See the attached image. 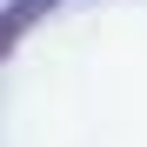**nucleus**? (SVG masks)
<instances>
[{"mask_svg": "<svg viewBox=\"0 0 147 147\" xmlns=\"http://www.w3.org/2000/svg\"><path fill=\"white\" fill-rule=\"evenodd\" d=\"M67 0H0V60H13V47L27 40L47 13H60Z\"/></svg>", "mask_w": 147, "mask_h": 147, "instance_id": "1", "label": "nucleus"}]
</instances>
